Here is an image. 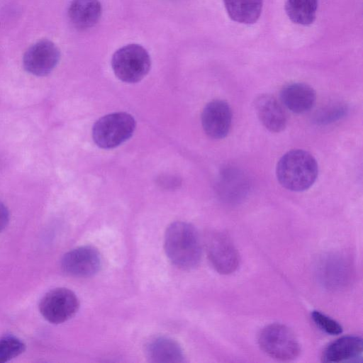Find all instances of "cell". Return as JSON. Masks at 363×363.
Listing matches in <instances>:
<instances>
[{"instance_id": "ffe728a7", "label": "cell", "mask_w": 363, "mask_h": 363, "mask_svg": "<svg viewBox=\"0 0 363 363\" xmlns=\"http://www.w3.org/2000/svg\"><path fill=\"white\" fill-rule=\"evenodd\" d=\"M24 343L15 336L0 338V363L8 362L23 352Z\"/></svg>"}, {"instance_id": "30bf717a", "label": "cell", "mask_w": 363, "mask_h": 363, "mask_svg": "<svg viewBox=\"0 0 363 363\" xmlns=\"http://www.w3.org/2000/svg\"><path fill=\"white\" fill-rule=\"evenodd\" d=\"M62 268L77 277H88L96 274L101 267V257L96 248L90 245L76 247L62 257Z\"/></svg>"}, {"instance_id": "5b68a950", "label": "cell", "mask_w": 363, "mask_h": 363, "mask_svg": "<svg viewBox=\"0 0 363 363\" xmlns=\"http://www.w3.org/2000/svg\"><path fill=\"white\" fill-rule=\"evenodd\" d=\"M111 67L115 75L122 82L136 83L149 72L151 60L149 53L143 46L129 44L114 52Z\"/></svg>"}, {"instance_id": "e0dca14e", "label": "cell", "mask_w": 363, "mask_h": 363, "mask_svg": "<svg viewBox=\"0 0 363 363\" xmlns=\"http://www.w3.org/2000/svg\"><path fill=\"white\" fill-rule=\"evenodd\" d=\"M230 18L242 24H253L260 16L263 0H223Z\"/></svg>"}, {"instance_id": "9a60e30c", "label": "cell", "mask_w": 363, "mask_h": 363, "mask_svg": "<svg viewBox=\"0 0 363 363\" xmlns=\"http://www.w3.org/2000/svg\"><path fill=\"white\" fill-rule=\"evenodd\" d=\"M102 8L99 0H73L68 9L72 26L80 30L94 26L99 21Z\"/></svg>"}, {"instance_id": "7c38bea8", "label": "cell", "mask_w": 363, "mask_h": 363, "mask_svg": "<svg viewBox=\"0 0 363 363\" xmlns=\"http://www.w3.org/2000/svg\"><path fill=\"white\" fill-rule=\"evenodd\" d=\"M363 342L357 335H345L330 343L323 350V362H361L362 361Z\"/></svg>"}, {"instance_id": "603a6c76", "label": "cell", "mask_w": 363, "mask_h": 363, "mask_svg": "<svg viewBox=\"0 0 363 363\" xmlns=\"http://www.w3.org/2000/svg\"><path fill=\"white\" fill-rule=\"evenodd\" d=\"M9 220V211L5 205L0 201V233L6 227Z\"/></svg>"}, {"instance_id": "6da1fadb", "label": "cell", "mask_w": 363, "mask_h": 363, "mask_svg": "<svg viewBox=\"0 0 363 363\" xmlns=\"http://www.w3.org/2000/svg\"><path fill=\"white\" fill-rule=\"evenodd\" d=\"M164 247L170 262L183 269H191L200 262L202 248L199 235L190 223H171L164 234Z\"/></svg>"}, {"instance_id": "7a4b0ae2", "label": "cell", "mask_w": 363, "mask_h": 363, "mask_svg": "<svg viewBox=\"0 0 363 363\" xmlns=\"http://www.w3.org/2000/svg\"><path fill=\"white\" fill-rule=\"evenodd\" d=\"M318 165L308 151L294 149L286 152L278 161L276 175L279 184L291 191H303L315 183Z\"/></svg>"}, {"instance_id": "277c9868", "label": "cell", "mask_w": 363, "mask_h": 363, "mask_svg": "<svg viewBox=\"0 0 363 363\" xmlns=\"http://www.w3.org/2000/svg\"><path fill=\"white\" fill-rule=\"evenodd\" d=\"M260 349L268 356L280 361H291L301 352V346L293 331L281 323L269 324L258 335Z\"/></svg>"}, {"instance_id": "9c48e42d", "label": "cell", "mask_w": 363, "mask_h": 363, "mask_svg": "<svg viewBox=\"0 0 363 363\" xmlns=\"http://www.w3.org/2000/svg\"><path fill=\"white\" fill-rule=\"evenodd\" d=\"M60 58V52L56 45L50 40H42L26 50L23 57V65L28 73L45 76L53 70Z\"/></svg>"}, {"instance_id": "44dd1931", "label": "cell", "mask_w": 363, "mask_h": 363, "mask_svg": "<svg viewBox=\"0 0 363 363\" xmlns=\"http://www.w3.org/2000/svg\"><path fill=\"white\" fill-rule=\"evenodd\" d=\"M347 112V107L342 102H335L320 110L315 117V122L320 125L333 123L342 117Z\"/></svg>"}, {"instance_id": "52a82bcc", "label": "cell", "mask_w": 363, "mask_h": 363, "mask_svg": "<svg viewBox=\"0 0 363 363\" xmlns=\"http://www.w3.org/2000/svg\"><path fill=\"white\" fill-rule=\"evenodd\" d=\"M316 274L320 284L327 289L336 291L347 287L353 277V265L345 255L330 253L320 259Z\"/></svg>"}, {"instance_id": "3957f363", "label": "cell", "mask_w": 363, "mask_h": 363, "mask_svg": "<svg viewBox=\"0 0 363 363\" xmlns=\"http://www.w3.org/2000/svg\"><path fill=\"white\" fill-rule=\"evenodd\" d=\"M135 126V118L130 113H109L95 122L92 128V138L101 148H114L133 135Z\"/></svg>"}, {"instance_id": "8992f818", "label": "cell", "mask_w": 363, "mask_h": 363, "mask_svg": "<svg viewBox=\"0 0 363 363\" xmlns=\"http://www.w3.org/2000/svg\"><path fill=\"white\" fill-rule=\"evenodd\" d=\"M206 249L213 267L220 274H230L237 270L240 259L239 252L228 234L215 230L206 238Z\"/></svg>"}, {"instance_id": "7402d4cb", "label": "cell", "mask_w": 363, "mask_h": 363, "mask_svg": "<svg viewBox=\"0 0 363 363\" xmlns=\"http://www.w3.org/2000/svg\"><path fill=\"white\" fill-rule=\"evenodd\" d=\"M311 316L315 325L326 334L337 335L342 333V325L325 313L319 311H313Z\"/></svg>"}, {"instance_id": "ac0fdd59", "label": "cell", "mask_w": 363, "mask_h": 363, "mask_svg": "<svg viewBox=\"0 0 363 363\" xmlns=\"http://www.w3.org/2000/svg\"><path fill=\"white\" fill-rule=\"evenodd\" d=\"M318 0H286L285 11L292 22L308 26L315 21Z\"/></svg>"}, {"instance_id": "2e32d148", "label": "cell", "mask_w": 363, "mask_h": 363, "mask_svg": "<svg viewBox=\"0 0 363 363\" xmlns=\"http://www.w3.org/2000/svg\"><path fill=\"white\" fill-rule=\"evenodd\" d=\"M146 356L154 363H182L184 354L179 344L167 337H157L151 340L146 346Z\"/></svg>"}, {"instance_id": "8fae6325", "label": "cell", "mask_w": 363, "mask_h": 363, "mask_svg": "<svg viewBox=\"0 0 363 363\" xmlns=\"http://www.w3.org/2000/svg\"><path fill=\"white\" fill-rule=\"evenodd\" d=\"M232 111L223 100L216 99L208 102L201 113V125L206 134L213 139L225 138L232 124Z\"/></svg>"}, {"instance_id": "ba28073f", "label": "cell", "mask_w": 363, "mask_h": 363, "mask_svg": "<svg viewBox=\"0 0 363 363\" xmlns=\"http://www.w3.org/2000/svg\"><path fill=\"white\" fill-rule=\"evenodd\" d=\"M77 295L67 288H57L48 292L41 299L39 310L48 322L60 324L72 318L78 311Z\"/></svg>"}, {"instance_id": "d6986e66", "label": "cell", "mask_w": 363, "mask_h": 363, "mask_svg": "<svg viewBox=\"0 0 363 363\" xmlns=\"http://www.w3.org/2000/svg\"><path fill=\"white\" fill-rule=\"evenodd\" d=\"M245 175L239 172L226 171L222 177V184L220 191L221 196L225 201L230 203L237 202L243 198L245 194Z\"/></svg>"}, {"instance_id": "4fadbf2b", "label": "cell", "mask_w": 363, "mask_h": 363, "mask_svg": "<svg viewBox=\"0 0 363 363\" xmlns=\"http://www.w3.org/2000/svg\"><path fill=\"white\" fill-rule=\"evenodd\" d=\"M254 106L259 121L269 131L277 133L286 128L287 115L276 97L267 94L259 95Z\"/></svg>"}, {"instance_id": "5bb4252c", "label": "cell", "mask_w": 363, "mask_h": 363, "mask_svg": "<svg viewBox=\"0 0 363 363\" xmlns=\"http://www.w3.org/2000/svg\"><path fill=\"white\" fill-rule=\"evenodd\" d=\"M281 104L295 113H303L314 106L316 101L315 90L310 85L301 83H290L282 87L280 91Z\"/></svg>"}]
</instances>
